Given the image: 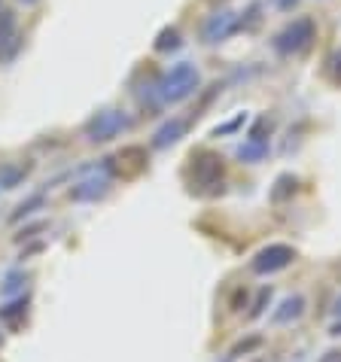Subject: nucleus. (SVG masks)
I'll return each instance as SVG.
<instances>
[{
	"instance_id": "1",
	"label": "nucleus",
	"mask_w": 341,
	"mask_h": 362,
	"mask_svg": "<svg viewBox=\"0 0 341 362\" xmlns=\"http://www.w3.org/2000/svg\"><path fill=\"white\" fill-rule=\"evenodd\" d=\"M198 88H202V74H198V67L192 62H180L158 76L156 95L165 107V104H183V100L198 95Z\"/></svg>"
},
{
	"instance_id": "2",
	"label": "nucleus",
	"mask_w": 341,
	"mask_h": 362,
	"mask_svg": "<svg viewBox=\"0 0 341 362\" xmlns=\"http://www.w3.org/2000/svg\"><path fill=\"white\" fill-rule=\"evenodd\" d=\"M314 40H317V22L311 16H299V18H293V22H287L274 34L272 49L277 55H284V58H293V55L308 52V49L314 46Z\"/></svg>"
},
{
	"instance_id": "3",
	"label": "nucleus",
	"mask_w": 341,
	"mask_h": 362,
	"mask_svg": "<svg viewBox=\"0 0 341 362\" xmlns=\"http://www.w3.org/2000/svg\"><path fill=\"white\" fill-rule=\"evenodd\" d=\"M189 177H192V189H195V192H202V195L223 192V177H226L223 156H216V153H198V156H192Z\"/></svg>"
},
{
	"instance_id": "4",
	"label": "nucleus",
	"mask_w": 341,
	"mask_h": 362,
	"mask_svg": "<svg viewBox=\"0 0 341 362\" xmlns=\"http://www.w3.org/2000/svg\"><path fill=\"white\" fill-rule=\"evenodd\" d=\"M128 128H132V116H128L125 110L107 107V110H101V113H95L92 119H88L83 134H86V140H92V144H110V140L122 137Z\"/></svg>"
},
{
	"instance_id": "5",
	"label": "nucleus",
	"mask_w": 341,
	"mask_h": 362,
	"mask_svg": "<svg viewBox=\"0 0 341 362\" xmlns=\"http://www.w3.org/2000/svg\"><path fill=\"white\" fill-rule=\"evenodd\" d=\"M293 262H296V250L289 244H268L250 259V271L259 277H268V274H277V271L289 268Z\"/></svg>"
},
{
	"instance_id": "6",
	"label": "nucleus",
	"mask_w": 341,
	"mask_h": 362,
	"mask_svg": "<svg viewBox=\"0 0 341 362\" xmlns=\"http://www.w3.org/2000/svg\"><path fill=\"white\" fill-rule=\"evenodd\" d=\"M238 31H241V13L216 9V13H210L204 18V25H202V43L204 46H219Z\"/></svg>"
},
{
	"instance_id": "7",
	"label": "nucleus",
	"mask_w": 341,
	"mask_h": 362,
	"mask_svg": "<svg viewBox=\"0 0 341 362\" xmlns=\"http://www.w3.org/2000/svg\"><path fill=\"white\" fill-rule=\"evenodd\" d=\"M86 180H79V183L70 189V198L74 201H98L110 192V168L101 165V168H88L86 170Z\"/></svg>"
},
{
	"instance_id": "8",
	"label": "nucleus",
	"mask_w": 341,
	"mask_h": 362,
	"mask_svg": "<svg viewBox=\"0 0 341 362\" xmlns=\"http://www.w3.org/2000/svg\"><path fill=\"white\" fill-rule=\"evenodd\" d=\"M22 49V34L13 9H0V62H13L16 52Z\"/></svg>"
},
{
	"instance_id": "9",
	"label": "nucleus",
	"mask_w": 341,
	"mask_h": 362,
	"mask_svg": "<svg viewBox=\"0 0 341 362\" xmlns=\"http://www.w3.org/2000/svg\"><path fill=\"white\" fill-rule=\"evenodd\" d=\"M186 132H189V119H183V116H170V119H165L162 125L153 132V149H168V146H174V144H180V140L186 137Z\"/></svg>"
},
{
	"instance_id": "10",
	"label": "nucleus",
	"mask_w": 341,
	"mask_h": 362,
	"mask_svg": "<svg viewBox=\"0 0 341 362\" xmlns=\"http://www.w3.org/2000/svg\"><path fill=\"white\" fill-rule=\"evenodd\" d=\"M305 305H308L305 296H299V293H296V296H287V298L274 308L272 323H274V326H287V323H293V320H299V317L305 314Z\"/></svg>"
},
{
	"instance_id": "11",
	"label": "nucleus",
	"mask_w": 341,
	"mask_h": 362,
	"mask_svg": "<svg viewBox=\"0 0 341 362\" xmlns=\"http://www.w3.org/2000/svg\"><path fill=\"white\" fill-rule=\"evenodd\" d=\"M244 165H259V162H265V156H268V140H259V137H247L244 144L238 146V153H235Z\"/></svg>"
},
{
	"instance_id": "12",
	"label": "nucleus",
	"mask_w": 341,
	"mask_h": 362,
	"mask_svg": "<svg viewBox=\"0 0 341 362\" xmlns=\"http://www.w3.org/2000/svg\"><path fill=\"white\" fill-rule=\"evenodd\" d=\"M296 189H299V177H293V174H280V177L274 180L272 192H268V198H272V204H284L287 198H293V195H296Z\"/></svg>"
},
{
	"instance_id": "13",
	"label": "nucleus",
	"mask_w": 341,
	"mask_h": 362,
	"mask_svg": "<svg viewBox=\"0 0 341 362\" xmlns=\"http://www.w3.org/2000/svg\"><path fill=\"white\" fill-rule=\"evenodd\" d=\"M262 344H265V338H262V335H247V338H241L238 344L229 347V354H226L223 362H238V359H244V356H250L253 350H259Z\"/></svg>"
},
{
	"instance_id": "14",
	"label": "nucleus",
	"mask_w": 341,
	"mask_h": 362,
	"mask_svg": "<svg viewBox=\"0 0 341 362\" xmlns=\"http://www.w3.org/2000/svg\"><path fill=\"white\" fill-rule=\"evenodd\" d=\"M153 46H156V52H177V49L183 46V34H180L177 28H162Z\"/></svg>"
},
{
	"instance_id": "15",
	"label": "nucleus",
	"mask_w": 341,
	"mask_h": 362,
	"mask_svg": "<svg viewBox=\"0 0 341 362\" xmlns=\"http://www.w3.org/2000/svg\"><path fill=\"white\" fill-rule=\"evenodd\" d=\"M22 317H28V298H25V296H18V298L9 301V305L0 308V320H4V323H9V326H16Z\"/></svg>"
},
{
	"instance_id": "16",
	"label": "nucleus",
	"mask_w": 341,
	"mask_h": 362,
	"mask_svg": "<svg viewBox=\"0 0 341 362\" xmlns=\"http://www.w3.org/2000/svg\"><path fill=\"white\" fill-rule=\"evenodd\" d=\"M25 284H28L25 271H9V274L0 280V293H4V296H18L25 289Z\"/></svg>"
},
{
	"instance_id": "17",
	"label": "nucleus",
	"mask_w": 341,
	"mask_h": 362,
	"mask_svg": "<svg viewBox=\"0 0 341 362\" xmlns=\"http://www.w3.org/2000/svg\"><path fill=\"white\" fill-rule=\"evenodd\" d=\"M25 174L28 170L18 168V165H4L0 168V189H16L25 180Z\"/></svg>"
},
{
	"instance_id": "18",
	"label": "nucleus",
	"mask_w": 341,
	"mask_h": 362,
	"mask_svg": "<svg viewBox=\"0 0 341 362\" xmlns=\"http://www.w3.org/2000/svg\"><path fill=\"white\" fill-rule=\"evenodd\" d=\"M259 22H262V4H250L244 13H241V31H256Z\"/></svg>"
},
{
	"instance_id": "19",
	"label": "nucleus",
	"mask_w": 341,
	"mask_h": 362,
	"mask_svg": "<svg viewBox=\"0 0 341 362\" xmlns=\"http://www.w3.org/2000/svg\"><path fill=\"white\" fill-rule=\"evenodd\" d=\"M43 204H46V198H43V195H31L28 201H22V204L16 207V214H13V223H18V219H22V216H31L34 210H37V207H43Z\"/></svg>"
},
{
	"instance_id": "20",
	"label": "nucleus",
	"mask_w": 341,
	"mask_h": 362,
	"mask_svg": "<svg viewBox=\"0 0 341 362\" xmlns=\"http://www.w3.org/2000/svg\"><path fill=\"white\" fill-rule=\"evenodd\" d=\"M326 76L333 79L335 86H341V49H335V52L326 58Z\"/></svg>"
},
{
	"instance_id": "21",
	"label": "nucleus",
	"mask_w": 341,
	"mask_h": 362,
	"mask_svg": "<svg viewBox=\"0 0 341 362\" xmlns=\"http://www.w3.org/2000/svg\"><path fill=\"white\" fill-rule=\"evenodd\" d=\"M268 301H272V286L259 289V296H256V301H253V308H250V317H262V310H265Z\"/></svg>"
},
{
	"instance_id": "22",
	"label": "nucleus",
	"mask_w": 341,
	"mask_h": 362,
	"mask_svg": "<svg viewBox=\"0 0 341 362\" xmlns=\"http://www.w3.org/2000/svg\"><path fill=\"white\" fill-rule=\"evenodd\" d=\"M244 122H247V116H244V113H241L238 119H232V122H226V125H219V128H216V132H214V134L219 137V134H229V132H238V128H241V125H244Z\"/></svg>"
},
{
	"instance_id": "23",
	"label": "nucleus",
	"mask_w": 341,
	"mask_h": 362,
	"mask_svg": "<svg viewBox=\"0 0 341 362\" xmlns=\"http://www.w3.org/2000/svg\"><path fill=\"white\" fill-rule=\"evenodd\" d=\"M272 6L280 9V13H293V9L299 6V0H272Z\"/></svg>"
},
{
	"instance_id": "24",
	"label": "nucleus",
	"mask_w": 341,
	"mask_h": 362,
	"mask_svg": "<svg viewBox=\"0 0 341 362\" xmlns=\"http://www.w3.org/2000/svg\"><path fill=\"white\" fill-rule=\"evenodd\" d=\"M241 305H247V293L244 289H238L235 298H232V310H241Z\"/></svg>"
},
{
	"instance_id": "25",
	"label": "nucleus",
	"mask_w": 341,
	"mask_h": 362,
	"mask_svg": "<svg viewBox=\"0 0 341 362\" xmlns=\"http://www.w3.org/2000/svg\"><path fill=\"white\" fill-rule=\"evenodd\" d=\"M317 362H341V350H326V354L320 356Z\"/></svg>"
},
{
	"instance_id": "26",
	"label": "nucleus",
	"mask_w": 341,
	"mask_h": 362,
	"mask_svg": "<svg viewBox=\"0 0 341 362\" xmlns=\"http://www.w3.org/2000/svg\"><path fill=\"white\" fill-rule=\"evenodd\" d=\"M329 335H333V338H341V317L333 323V329H329Z\"/></svg>"
},
{
	"instance_id": "27",
	"label": "nucleus",
	"mask_w": 341,
	"mask_h": 362,
	"mask_svg": "<svg viewBox=\"0 0 341 362\" xmlns=\"http://www.w3.org/2000/svg\"><path fill=\"white\" fill-rule=\"evenodd\" d=\"M333 314H335V317H341V296L335 298V305H333Z\"/></svg>"
},
{
	"instance_id": "28",
	"label": "nucleus",
	"mask_w": 341,
	"mask_h": 362,
	"mask_svg": "<svg viewBox=\"0 0 341 362\" xmlns=\"http://www.w3.org/2000/svg\"><path fill=\"white\" fill-rule=\"evenodd\" d=\"M18 4H25V6H34V4H40V0H18Z\"/></svg>"
},
{
	"instance_id": "29",
	"label": "nucleus",
	"mask_w": 341,
	"mask_h": 362,
	"mask_svg": "<svg viewBox=\"0 0 341 362\" xmlns=\"http://www.w3.org/2000/svg\"><path fill=\"white\" fill-rule=\"evenodd\" d=\"M0 344H4V338H0Z\"/></svg>"
},
{
	"instance_id": "30",
	"label": "nucleus",
	"mask_w": 341,
	"mask_h": 362,
	"mask_svg": "<svg viewBox=\"0 0 341 362\" xmlns=\"http://www.w3.org/2000/svg\"><path fill=\"white\" fill-rule=\"evenodd\" d=\"M0 9H4V4H0Z\"/></svg>"
}]
</instances>
